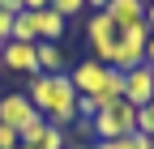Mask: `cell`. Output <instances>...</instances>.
I'll return each mask as SVG.
<instances>
[{"instance_id":"obj_1","label":"cell","mask_w":154,"mask_h":149,"mask_svg":"<svg viewBox=\"0 0 154 149\" xmlns=\"http://www.w3.org/2000/svg\"><path fill=\"white\" fill-rule=\"evenodd\" d=\"M90 132L99 136V141H120V136H133V132H137V107H128L124 98H120V102H111V107H103L99 115L90 119Z\"/></svg>"},{"instance_id":"obj_2","label":"cell","mask_w":154,"mask_h":149,"mask_svg":"<svg viewBox=\"0 0 154 149\" xmlns=\"http://www.w3.org/2000/svg\"><path fill=\"white\" fill-rule=\"evenodd\" d=\"M146 39H150V26L120 30V34H116V47H111L107 68H116V72H133L137 64H146Z\"/></svg>"},{"instance_id":"obj_3","label":"cell","mask_w":154,"mask_h":149,"mask_svg":"<svg viewBox=\"0 0 154 149\" xmlns=\"http://www.w3.org/2000/svg\"><path fill=\"white\" fill-rule=\"evenodd\" d=\"M116 34H120V30L111 26V17H107V13H94V17H90V26H86V39H90V55H94L99 64H107V60H111Z\"/></svg>"},{"instance_id":"obj_4","label":"cell","mask_w":154,"mask_h":149,"mask_svg":"<svg viewBox=\"0 0 154 149\" xmlns=\"http://www.w3.org/2000/svg\"><path fill=\"white\" fill-rule=\"evenodd\" d=\"M69 81H73V89H77L82 98H94V94L103 89V81H107V64H99L94 55H90V60H77L73 72H69Z\"/></svg>"},{"instance_id":"obj_5","label":"cell","mask_w":154,"mask_h":149,"mask_svg":"<svg viewBox=\"0 0 154 149\" xmlns=\"http://www.w3.org/2000/svg\"><path fill=\"white\" fill-rule=\"evenodd\" d=\"M124 102H128V107L154 102V68H150V64H137L133 72H124Z\"/></svg>"},{"instance_id":"obj_6","label":"cell","mask_w":154,"mask_h":149,"mask_svg":"<svg viewBox=\"0 0 154 149\" xmlns=\"http://www.w3.org/2000/svg\"><path fill=\"white\" fill-rule=\"evenodd\" d=\"M34 115H38V111L30 107V98H26V94H0V124H5V128L22 132V128H26Z\"/></svg>"},{"instance_id":"obj_7","label":"cell","mask_w":154,"mask_h":149,"mask_svg":"<svg viewBox=\"0 0 154 149\" xmlns=\"http://www.w3.org/2000/svg\"><path fill=\"white\" fill-rule=\"evenodd\" d=\"M26 72V77H34L38 72V60H34V43H5V51H0V72Z\"/></svg>"},{"instance_id":"obj_8","label":"cell","mask_w":154,"mask_h":149,"mask_svg":"<svg viewBox=\"0 0 154 149\" xmlns=\"http://www.w3.org/2000/svg\"><path fill=\"white\" fill-rule=\"evenodd\" d=\"M111 17V26L116 30H133V26H146V0H107V9Z\"/></svg>"},{"instance_id":"obj_9","label":"cell","mask_w":154,"mask_h":149,"mask_svg":"<svg viewBox=\"0 0 154 149\" xmlns=\"http://www.w3.org/2000/svg\"><path fill=\"white\" fill-rule=\"evenodd\" d=\"M34 60H38V72H43V77H56V72L69 68L60 43H34Z\"/></svg>"},{"instance_id":"obj_10","label":"cell","mask_w":154,"mask_h":149,"mask_svg":"<svg viewBox=\"0 0 154 149\" xmlns=\"http://www.w3.org/2000/svg\"><path fill=\"white\" fill-rule=\"evenodd\" d=\"M64 34H69V22L60 13H51V9L38 13V43H60Z\"/></svg>"},{"instance_id":"obj_11","label":"cell","mask_w":154,"mask_h":149,"mask_svg":"<svg viewBox=\"0 0 154 149\" xmlns=\"http://www.w3.org/2000/svg\"><path fill=\"white\" fill-rule=\"evenodd\" d=\"M13 43H38V13H17L13 17V34H9Z\"/></svg>"},{"instance_id":"obj_12","label":"cell","mask_w":154,"mask_h":149,"mask_svg":"<svg viewBox=\"0 0 154 149\" xmlns=\"http://www.w3.org/2000/svg\"><path fill=\"white\" fill-rule=\"evenodd\" d=\"M34 149H69V132H64V128H56V124H47Z\"/></svg>"},{"instance_id":"obj_13","label":"cell","mask_w":154,"mask_h":149,"mask_svg":"<svg viewBox=\"0 0 154 149\" xmlns=\"http://www.w3.org/2000/svg\"><path fill=\"white\" fill-rule=\"evenodd\" d=\"M94 149H150V136L133 132V136H120V141H94Z\"/></svg>"},{"instance_id":"obj_14","label":"cell","mask_w":154,"mask_h":149,"mask_svg":"<svg viewBox=\"0 0 154 149\" xmlns=\"http://www.w3.org/2000/svg\"><path fill=\"white\" fill-rule=\"evenodd\" d=\"M43 128H47V119H43V115H34V119H30V124L22 128V132H17V141L34 149V145H38V136H43Z\"/></svg>"},{"instance_id":"obj_15","label":"cell","mask_w":154,"mask_h":149,"mask_svg":"<svg viewBox=\"0 0 154 149\" xmlns=\"http://www.w3.org/2000/svg\"><path fill=\"white\" fill-rule=\"evenodd\" d=\"M47 9H51V13H60V17H64V22H73V17H77V13H82V9H86V0H51V4H47Z\"/></svg>"},{"instance_id":"obj_16","label":"cell","mask_w":154,"mask_h":149,"mask_svg":"<svg viewBox=\"0 0 154 149\" xmlns=\"http://www.w3.org/2000/svg\"><path fill=\"white\" fill-rule=\"evenodd\" d=\"M137 132H141V136H154V102L137 107Z\"/></svg>"},{"instance_id":"obj_17","label":"cell","mask_w":154,"mask_h":149,"mask_svg":"<svg viewBox=\"0 0 154 149\" xmlns=\"http://www.w3.org/2000/svg\"><path fill=\"white\" fill-rule=\"evenodd\" d=\"M17 145H22V141H17V132L0 124V149H17Z\"/></svg>"},{"instance_id":"obj_18","label":"cell","mask_w":154,"mask_h":149,"mask_svg":"<svg viewBox=\"0 0 154 149\" xmlns=\"http://www.w3.org/2000/svg\"><path fill=\"white\" fill-rule=\"evenodd\" d=\"M9 34H13V13H5V9H0V39L9 43Z\"/></svg>"},{"instance_id":"obj_19","label":"cell","mask_w":154,"mask_h":149,"mask_svg":"<svg viewBox=\"0 0 154 149\" xmlns=\"http://www.w3.org/2000/svg\"><path fill=\"white\" fill-rule=\"evenodd\" d=\"M47 4H51V0H22V9H26V13H43Z\"/></svg>"},{"instance_id":"obj_20","label":"cell","mask_w":154,"mask_h":149,"mask_svg":"<svg viewBox=\"0 0 154 149\" xmlns=\"http://www.w3.org/2000/svg\"><path fill=\"white\" fill-rule=\"evenodd\" d=\"M0 9H5V13H13V17H17V13H22V0H0Z\"/></svg>"},{"instance_id":"obj_21","label":"cell","mask_w":154,"mask_h":149,"mask_svg":"<svg viewBox=\"0 0 154 149\" xmlns=\"http://www.w3.org/2000/svg\"><path fill=\"white\" fill-rule=\"evenodd\" d=\"M146 64L154 68V34H150V39H146Z\"/></svg>"},{"instance_id":"obj_22","label":"cell","mask_w":154,"mask_h":149,"mask_svg":"<svg viewBox=\"0 0 154 149\" xmlns=\"http://www.w3.org/2000/svg\"><path fill=\"white\" fill-rule=\"evenodd\" d=\"M86 9H94V13H103V9H107V0H86Z\"/></svg>"},{"instance_id":"obj_23","label":"cell","mask_w":154,"mask_h":149,"mask_svg":"<svg viewBox=\"0 0 154 149\" xmlns=\"http://www.w3.org/2000/svg\"><path fill=\"white\" fill-rule=\"evenodd\" d=\"M0 51H5V39H0Z\"/></svg>"},{"instance_id":"obj_24","label":"cell","mask_w":154,"mask_h":149,"mask_svg":"<svg viewBox=\"0 0 154 149\" xmlns=\"http://www.w3.org/2000/svg\"><path fill=\"white\" fill-rule=\"evenodd\" d=\"M17 149H30V145H17Z\"/></svg>"},{"instance_id":"obj_25","label":"cell","mask_w":154,"mask_h":149,"mask_svg":"<svg viewBox=\"0 0 154 149\" xmlns=\"http://www.w3.org/2000/svg\"><path fill=\"white\" fill-rule=\"evenodd\" d=\"M150 149H154V136H150Z\"/></svg>"},{"instance_id":"obj_26","label":"cell","mask_w":154,"mask_h":149,"mask_svg":"<svg viewBox=\"0 0 154 149\" xmlns=\"http://www.w3.org/2000/svg\"><path fill=\"white\" fill-rule=\"evenodd\" d=\"M82 149H94V145H82Z\"/></svg>"},{"instance_id":"obj_27","label":"cell","mask_w":154,"mask_h":149,"mask_svg":"<svg viewBox=\"0 0 154 149\" xmlns=\"http://www.w3.org/2000/svg\"><path fill=\"white\" fill-rule=\"evenodd\" d=\"M146 4H154V0H146Z\"/></svg>"},{"instance_id":"obj_28","label":"cell","mask_w":154,"mask_h":149,"mask_svg":"<svg viewBox=\"0 0 154 149\" xmlns=\"http://www.w3.org/2000/svg\"><path fill=\"white\" fill-rule=\"evenodd\" d=\"M69 149H73V145H69Z\"/></svg>"}]
</instances>
